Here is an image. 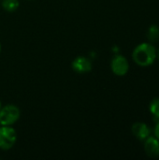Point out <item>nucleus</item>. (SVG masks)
Returning <instances> with one entry per match:
<instances>
[{
	"mask_svg": "<svg viewBox=\"0 0 159 160\" xmlns=\"http://www.w3.org/2000/svg\"><path fill=\"white\" fill-rule=\"evenodd\" d=\"M157 57V51L151 42L137 45L132 52V58L136 65L146 68L152 66Z\"/></svg>",
	"mask_w": 159,
	"mask_h": 160,
	"instance_id": "obj_1",
	"label": "nucleus"
},
{
	"mask_svg": "<svg viewBox=\"0 0 159 160\" xmlns=\"http://www.w3.org/2000/svg\"><path fill=\"white\" fill-rule=\"evenodd\" d=\"M21 116L20 109L13 104L2 106L0 110V126H13Z\"/></svg>",
	"mask_w": 159,
	"mask_h": 160,
	"instance_id": "obj_2",
	"label": "nucleus"
},
{
	"mask_svg": "<svg viewBox=\"0 0 159 160\" xmlns=\"http://www.w3.org/2000/svg\"><path fill=\"white\" fill-rule=\"evenodd\" d=\"M17 142V133L12 126H0V149L9 150Z\"/></svg>",
	"mask_w": 159,
	"mask_h": 160,
	"instance_id": "obj_3",
	"label": "nucleus"
},
{
	"mask_svg": "<svg viewBox=\"0 0 159 160\" xmlns=\"http://www.w3.org/2000/svg\"><path fill=\"white\" fill-rule=\"evenodd\" d=\"M111 69L116 76H125L129 70V63L127 57L121 54L115 55L111 61Z\"/></svg>",
	"mask_w": 159,
	"mask_h": 160,
	"instance_id": "obj_4",
	"label": "nucleus"
},
{
	"mask_svg": "<svg viewBox=\"0 0 159 160\" xmlns=\"http://www.w3.org/2000/svg\"><path fill=\"white\" fill-rule=\"evenodd\" d=\"M143 149L147 157L157 158L159 157V140L155 136H149L143 141Z\"/></svg>",
	"mask_w": 159,
	"mask_h": 160,
	"instance_id": "obj_5",
	"label": "nucleus"
},
{
	"mask_svg": "<svg viewBox=\"0 0 159 160\" xmlns=\"http://www.w3.org/2000/svg\"><path fill=\"white\" fill-rule=\"evenodd\" d=\"M72 69L80 74H84V73H88L92 70L93 65H92V61L85 57V56H78L76 57L73 62H72Z\"/></svg>",
	"mask_w": 159,
	"mask_h": 160,
	"instance_id": "obj_6",
	"label": "nucleus"
},
{
	"mask_svg": "<svg viewBox=\"0 0 159 160\" xmlns=\"http://www.w3.org/2000/svg\"><path fill=\"white\" fill-rule=\"evenodd\" d=\"M131 132L136 139L143 142L151 135L150 128L143 122H136L131 127Z\"/></svg>",
	"mask_w": 159,
	"mask_h": 160,
	"instance_id": "obj_7",
	"label": "nucleus"
},
{
	"mask_svg": "<svg viewBox=\"0 0 159 160\" xmlns=\"http://www.w3.org/2000/svg\"><path fill=\"white\" fill-rule=\"evenodd\" d=\"M2 8L7 12H14L19 8V0H0Z\"/></svg>",
	"mask_w": 159,
	"mask_h": 160,
	"instance_id": "obj_8",
	"label": "nucleus"
},
{
	"mask_svg": "<svg viewBox=\"0 0 159 160\" xmlns=\"http://www.w3.org/2000/svg\"><path fill=\"white\" fill-rule=\"evenodd\" d=\"M147 38L151 43H155L159 40V26L157 24H153L148 28L147 31Z\"/></svg>",
	"mask_w": 159,
	"mask_h": 160,
	"instance_id": "obj_9",
	"label": "nucleus"
},
{
	"mask_svg": "<svg viewBox=\"0 0 159 160\" xmlns=\"http://www.w3.org/2000/svg\"><path fill=\"white\" fill-rule=\"evenodd\" d=\"M149 112L156 118L159 119V98H155L149 104Z\"/></svg>",
	"mask_w": 159,
	"mask_h": 160,
	"instance_id": "obj_10",
	"label": "nucleus"
},
{
	"mask_svg": "<svg viewBox=\"0 0 159 160\" xmlns=\"http://www.w3.org/2000/svg\"><path fill=\"white\" fill-rule=\"evenodd\" d=\"M154 136L159 140V119L157 120V123L155 129H154Z\"/></svg>",
	"mask_w": 159,
	"mask_h": 160,
	"instance_id": "obj_11",
	"label": "nucleus"
},
{
	"mask_svg": "<svg viewBox=\"0 0 159 160\" xmlns=\"http://www.w3.org/2000/svg\"><path fill=\"white\" fill-rule=\"evenodd\" d=\"M1 108H2V104H1V101H0V110H1Z\"/></svg>",
	"mask_w": 159,
	"mask_h": 160,
	"instance_id": "obj_12",
	"label": "nucleus"
},
{
	"mask_svg": "<svg viewBox=\"0 0 159 160\" xmlns=\"http://www.w3.org/2000/svg\"><path fill=\"white\" fill-rule=\"evenodd\" d=\"M157 57H158V59H159V50H158V52H157Z\"/></svg>",
	"mask_w": 159,
	"mask_h": 160,
	"instance_id": "obj_13",
	"label": "nucleus"
},
{
	"mask_svg": "<svg viewBox=\"0 0 159 160\" xmlns=\"http://www.w3.org/2000/svg\"><path fill=\"white\" fill-rule=\"evenodd\" d=\"M0 52H1V44H0Z\"/></svg>",
	"mask_w": 159,
	"mask_h": 160,
	"instance_id": "obj_14",
	"label": "nucleus"
}]
</instances>
